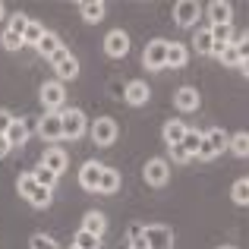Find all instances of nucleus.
<instances>
[{"instance_id": "nucleus-36", "label": "nucleus", "mask_w": 249, "mask_h": 249, "mask_svg": "<svg viewBox=\"0 0 249 249\" xmlns=\"http://www.w3.org/2000/svg\"><path fill=\"white\" fill-rule=\"evenodd\" d=\"M218 60L224 63V67H237V70H240V63H243V57H240L237 44H227V51H224V54L218 57Z\"/></svg>"}, {"instance_id": "nucleus-21", "label": "nucleus", "mask_w": 249, "mask_h": 249, "mask_svg": "<svg viewBox=\"0 0 249 249\" xmlns=\"http://www.w3.org/2000/svg\"><path fill=\"white\" fill-rule=\"evenodd\" d=\"M193 48H196V54H202V57H212V48H214V38H212V29H199L193 35Z\"/></svg>"}, {"instance_id": "nucleus-29", "label": "nucleus", "mask_w": 249, "mask_h": 249, "mask_svg": "<svg viewBox=\"0 0 249 249\" xmlns=\"http://www.w3.org/2000/svg\"><path fill=\"white\" fill-rule=\"evenodd\" d=\"M73 246H79V249H101V237H95V233H89V231H76V237H73Z\"/></svg>"}, {"instance_id": "nucleus-14", "label": "nucleus", "mask_w": 249, "mask_h": 249, "mask_svg": "<svg viewBox=\"0 0 249 249\" xmlns=\"http://www.w3.org/2000/svg\"><path fill=\"white\" fill-rule=\"evenodd\" d=\"M148 85L142 82V79H133V82H126V89H123V98H126V104H133V107H142V104L148 101Z\"/></svg>"}, {"instance_id": "nucleus-48", "label": "nucleus", "mask_w": 249, "mask_h": 249, "mask_svg": "<svg viewBox=\"0 0 249 249\" xmlns=\"http://www.w3.org/2000/svg\"><path fill=\"white\" fill-rule=\"evenodd\" d=\"M246 183H249V177H246Z\"/></svg>"}, {"instance_id": "nucleus-20", "label": "nucleus", "mask_w": 249, "mask_h": 249, "mask_svg": "<svg viewBox=\"0 0 249 249\" xmlns=\"http://www.w3.org/2000/svg\"><path fill=\"white\" fill-rule=\"evenodd\" d=\"M6 142H10L13 148L25 145V142H29V123L16 117V120H13V126H10V133H6Z\"/></svg>"}, {"instance_id": "nucleus-10", "label": "nucleus", "mask_w": 249, "mask_h": 249, "mask_svg": "<svg viewBox=\"0 0 249 249\" xmlns=\"http://www.w3.org/2000/svg\"><path fill=\"white\" fill-rule=\"evenodd\" d=\"M91 139H95V145H114L117 123L110 120V117H98V120L91 123Z\"/></svg>"}, {"instance_id": "nucleus-39", "label": "nucleus", "mask_w": 249, "mask_h": 249, "mask_svg": "<svg viewBox=\"0 0 249 249\" xmlns=\"http://www.w3.org/2000/svg\"><path fill=\"white\" fill-rule=\"evenodd\" d=\"M233 44H237L240 57H243V60H246V57H249V29H246V32H243V35H240V38H233Z\"/></svg>"}, {"instance_id": "nucleus-25", "label": "nucleus", "mask_w": 249, "mask_h": 249, "mask_svg": "<svg viewBox=\"0 0 249 249\" xmlns=\"http://www.w3.org/2000/svg\"><path fill=\"white\" fill-rule=\"evenodd\" d=\"M35 51H38L41 57H48V60H51V57H54L57 51H60V38H57L54 32H48V35H44L41 41H38V48H35Z\"/></svg>"}, {"instance_id": "nucleus-38", "label": "nucleus", "mask_w": 249, "mask_h": 249, "mask_svg": "<svg viewBox=\"0 0 249 249\" xmlns=\"http://www.w3.org/2000/svg\"><path fill=\"white\" fill-rule=\"evenodd\" d=\"M167 152H170V161H177V164H186V161H193V155H189L183 145H170Z\"/></svg>"}, {"instance_id": "nucleus-17", "label": "nucleus", "mask_w": 249, "mask_h": 249, "mask_svg": "<svg viewBox=\"0 0 249 249\" xmlns=\"http://www.w3.org/2000/svg\"><path fill=\"white\" fill-rule=\"evenodd\" d=\"M104 13H107V6H104L101 0H82V3H79V16L85 19V22H91V25L101 22Z\"/></svg>"}, {"instance_id": "nucleus-1", "label": "nucleus", "mask_w": 249, "mask_h": 249, "mask_svg": "<svg viewBox=\"0 0 249 249\" xmlns=\"http://www.w3.org/2000/svg\"><path fill=\"white\" fill-rule=\"evenodd\" d=\"M38 98H41V104L48 107V114H60L63 101H67V89H63V82L48 79V82H41V89H38Z\"/></svg>"}, {"instance_id": "nucleus-16", "label": "nucleus", "mask_w": 249, "mask_h": 249, "mask_svg": "<svg viewBox=\"0 0 249 249\" xmlns=\"http://www.w3.org/2000/svg\"><path fill=\"white\" fill-rule=\"evenodd\" d=\"M186 123L183 120H167L164 123V129H161V136H164V142H167V148L170 145H183V136H186Z\"/></svg>"}, {"instance_id": "nucleus-31", "label": "nucleus", "mask_w": 249, "mask_h": 249, "mask_svg": "<svg viewBox=\"0 0 249 249\" xmlns=\"http://www.w3.org/2000/svg\"><path fill=\"white\" fill-rule=\"evenodd\" d=\"M35 186H38V180H35V174H32V170L19 174V180H16V189H19V196H22V199H29V196L35 193Z\"/></svg>"}, {"instance_id": "nucleus-27", "label": "nucleus", "mask_w": 249, "mask_h": 249, "mask_svg": "<svg viewBox=\"0 0 249 249\" xmlns=\"http://www.w3.org/2000/svg\"><path fill=\"white\" fill-rule=\"evenodd\" d=\"M227 148H231L237 158H249V133H233Z\"/></svg>"}, {"instance_id": "nucleus-42", "label": "nucleus", "mask_w": 249, "mask_h": 249, "mask_svg": "<svg viewBox=\"0 0 249 249\" xmlns=\"http://www.w3.org/2000/svg\"><path fill=\"white\" fill-rule=\"evenodd\" d=\"M10 152H13V145L6 142V136H0V158H6Z\"/></svg>"}, {"instance_id": "nucleus-2", "label": "nucleus", "mask_w": 249, "mask_h": 249, "mask_svg": "<svg viewBox=\"0 0 249 249\" xmlns=\"http://www.w3.org/2000/svg\"><path fill=\"white\" fill-rule=\"evenodd\" d=\"M51 67H54V79L57 82H70V79L79 76V60H76L67 48H60L54 57H51Z\"/></svg>"}, {"instance_id": "nucleus-37", "label": "nucleus", "mask_w": 249, "mask_h": 249, "mask_svg": "<svg viewBox=\"0 0 249 249\" xmlns=\"http://www.w3.org/2000/svg\"><path fill=\"white\" fill-rule=\"evenodd\" d=\"M29 249H60L54 243V237H48V233H35V237L29 240Z\"/></svg>"}, {"instance_id": "nucleus-47", "label": "nucleus", "mask_w": 249, "mask_h": 249, "mask_svg": "<svg viewBox=\"0 0 249 249\" xmlns=\"http://www.w3.org/2000/svg\"><path fill=\"white\" fill-rule=\"evenodd\" d=\"M70 249H79V246H70Z\"/></svg>"}, {"instance_id": "nucleus-43", "label": "nucleus", "mask_w": 249, "mask_h": 249, "mask_svg": "<svg viewBox=\"0 0 249 249\" xmlns=\"http://www.w3.org/2000/svg\"><path fill=\"white\" fill-rule=\"evenodd\" d=\"M142 233H145V227H142V224H133V227H129V240L142 237Z\"/></svg>"}, {"instance_id": "nucleus-41", "label": "nucleus", "mask_w": 249, "mask_h": 249, "mask_svg": "<svg viewBox=\"0 0 249 249\" xmlns=\"http://www.w3.org/2000/svg\"><path fill=\"white\" fill-rule=\"evenodd\" d=\"M129 249H148V243H145V233H142V237H136V240H129Z\"/></svg>"}, {"instance_id": "nucleus-34", "label": "nucleus", "mask_w": 249, "mask_h": 249, "mask_svg": "<svg viewBox=\"0 0 249 249\" xmlns=\"http://www.w3.org/2000/svg\"><path fill=\"white\" fill-rule=\"evenodd\" d=\"M231 199L237 202V205H249V183H246V180H237V183H233Z\"/></svg>"}, {"instance_id": "nucleus-44", "label": "nucleus", "mask_w": 249, "mask_h": 249, "mask_svg": "<svg viewBox=\"0 0 249 249\" xmlns=\"http://www.w3.org/2000/svg\"><path fill=\"white\" fill-rule=\"evenodd\" d=\"M240 73H243V76H246V79H249V57H246V60H243V63H240Z\"/></svg>"}, {"instance_id": "nucleus-24", "label": "nucleus", "mask_w": 249, "mask_h": 249, "mask_svg": "<svg viewBox=\"0 0 249 249\" xmlns=\"http://www.w3.org/2000/svg\"><path fill=\"white\" fill-rule=\"evenodd\" d=\"M117 189H120V174H117L114 167H104V174H101V186H98V193L110 196V193H117Z\"/></svg>"}, {"instance_id": "nucleus-9", "label": "nucleus", "mask_w": 249, "mask_h": 249, "mask_svg": "<svg viewBox=\"0 0 249 249\" xmlns=\"http://www.w3.org/2000/svg\"><path fill=\"white\" fill-rule=\"evenodd\" d=\"M104 54L114 57V60H120V57L129 54V35L123 29H114L107 32V38H104Z\"/></svg>"}, {"instance_id": "nucleus-18", "label": "nucleus", "mask_w": 249, "mask_h": 249, "mask_svg": "<svg viewBox=\"0 0 249 249\" xmlns=\"http://www.w3.org/2000/svg\"><path fill=\"white\" fill-rule=\"evenodd\" d=\"M186 60H189L186 48H183L180 41H170L167 44V67L164 70H183V67H186Z\"/></svg>"}, {"instance_id": "nucleus-33", "label": "nucleus", "mask_w": 249, "mask_h": 249, "mask_svg": "<svg viewBox=\"0 0 249 249\" xmlns=\"http://www.w3.org/2000/svg\"><path fill=\"white\" fill-rule=\"evenodd\" d=\"M29 22H32V19L25 16V13H13V16L6 19V32H16V35H25Z\"/></svg>"}, {"instance_id": "nucleus-28", "label": "nucleus", "mask_w": 249, "mask_h": 249, "mask_svg": "<svg viewBox=\"0 0 249 249\" xmlns=\"http://www.w3.org/2000/svg\"><path fill=\"white\" fill-rule=\"evenodd\" d=\"M51 199H54V189L35 186V193H32V196H29V199H25V202H29L32 208H48V205H51Z\"/></svg>"}, {"instance_id": "nucleus-13", "label": "nucleus", "mask_w": 249, "mask_h": 249, "mask_svg": "<svg viewBox=\"0 0 249 249\" xmlns=\"http://www.w3.org/2000/svg\"><path fill=\"white\" fill-rule=\"evenodd\" d=\"M205 16H208V25H227V22H233V6L224 3V0H212Z\"/></svg>"}, {"instance_id": "nucleus-46", "label": "nucleus", "mask_w": 249, "mask_h": 249, "mask_svg": "<svg viewBox=\"0 0 249 249\" xmlns=\"http://www.w3.org/2000/svg\"><path fill=\"white\" fill-rule=\"evenodd\" d=\"M221 249H233V246H221Z\"/></svg>"}, {"instance_id": "nucleus-15", "label": "nucleus", "mask_w": 249, "mask_h": 249, "mask_svg": "<svg viewBox=\"0 0 249 249\" xmlns=\"http://www.w3.org/2000/svg\"><path fill=\"white\" fill-rule=\"evenodd\" d=\"M41 164L51 167L57 177H60L63 170H67V152H63V148H57V145H48V152L41 155Z\"/></svg>"}, {"instance_id": "nucleus-6", "label": "nucleus", "mask_w": 249, "mask_h": 249, "mask_svg": "<svg viewBox=\"0 0 249 249\" xmlns=\"http://www.w3.org/2000/svg\"><path fill=\"white\" fill-rule=\"evenodd\" d=\"M202 16V6L196 3V0H180V3L174 6V22L180 25V29H193L196 22H199Z\"/></svg>"}, {"instance_id": "nucleus-30", "label": "nucleus", "mask_w": 249, "mask_h": 249, "mask_svg": "<svg viewBox=\"0 0 249 249\" xmlns=\"http://www.w3.org/2000/svg\"><path fill=\"white\" fill-rule=\"evenodd\" d=\"M44 35H48V29H44L41 22H35V19H32L29 29H25V35H22V41H25V44H32V48H38V41H41Z\"/></svg>"}, {"instance_id": "nucleus-22", "label": "nucleus", "mask_w": 249, "mask_h": 249, "mask_svg": "<svg viewBox=\"0 0 249 249\" xmlns=\"http://www.w3.org/2000/svg\"><path fill=\"white\" fill-rule=\"evenodd\" d=\"M205 142L214 148V155H221V152H227V145H231V136H227L221 126H212V129L205 133Z\"/></svg>"}, {"instance_id": "nucleus-32", "label": "nucleus", "mask_w": 249, "mask_h": 249, "mask_svg": "<svg viewBox=\"0 0 249 249\" xmlns=\"http://www.w3.org/2000/svg\"><path fill=\"white\" fill-rule=\"evenodd\" d=\"M202 136L205 133H199V129H186V136H183V148H186L189 155H199V148H202Z\"/></svg>"}, {"instance_id": "nucleus-3", "label": "nucleus", "mask_w": 249, "mask_h": 249, "mask_svg": "<svg viewBox=\"0 0 249 249\" xmlns=\"http://www.w3.org/2000/svg\"><path fill=\"white\" fill-rule=\"evenodd\" d=\"M167 44L164 38H155V41L145 44V51H142V63H145V70H164L167 67Z\"/></svg>"}, {"instance_id": "nucleus-35", "label": "nucleus", "mask_w": 249, "mask_h": 249, "mask_svg": "<svg viewBox=\"0 0 249 249\" xmlns=\"http://www.w3.org/2000/svg\"><path fill=\"white\" fill-rule=\"evenodd\" d=\"M0 44H3V51H10V54H13V51H19V48H22V35H16V32H6L3 29V35H0Z\"/></svg>"}, {"instance_id": "nucleus-23", "label": "nucleus", "mask_w": 249, "mask_h": 249, "mask_svg": "<svg viewBox=\"0 0 249 249\" xmlns=\"http://www.w3.org/2000/svg\"><path fill=\"white\" fill-rule=\"evenodd\" d=\"M208 29H212L214 48H227V44H233V22H227V25H208Z\"/></svg>"}, {"instance_id": "nucleus-7", "label": "nucleus", "mask_w": 249, "mask_h": 249, "mask_svg": "<svg viewBox=\"0 0 249 249\" xmlns=\"http://www.w3.org/2000/svg\"><path fill=\"white\" fill-rule=\"evenodd\" d=\"M145 243H148V249H174V231L167 224H148Z\"/></svg>"}, {"instance_id": "nucleus-11", "label": "nucleus", "mask_w": 249, "mask_h": 249, "mask_svg": "<svg viewBox=\"0 0 249 249\" xmlns=\"http://www.w3.org/2000/svg\"><path fill=\"white\" fill-rule=\"evenodd\" d=\"M101 174H104V164H98V161H85L79 167V186L89 189V193H98V186H101Z\"/></svg>"}, {"instance_id": "nucleus-26", "label": "nucleus", "mask_w": 249, "mask_h": 249, "mask_svg": "<svg viewBox=\"0 0 249 249\" xmlns=\"http://www.w3.org/2000/svg\"><path fill=\"white\" fill-rule=\"evenodd\" d=\"M32 174H35L38 186H44V189H57V180H60V177H57V174H54V170H51V167L38 164L35 170H32Z\"/></svg>"}, {"instance_id": "nucleus-12", "label": "nucleus", "mask_w": 249, "mask_h": 249, "mask_svg": "<svg viewBox=\"0 0 249 249\" xmlns=\"http://www.w3.org/2000/svg\"><path fill=\"white\" fill-rule=\"evenodd\" d=\"M174 104H177V110H183V114H193V110H199V104H202V95L193 89V85H183V89H177V95H174Z\"/></svg>"}, {"instance_id": "nucleus-19", "label": "nucleus", "mask_w": 249, "mask_h": 249, "mask_svg": "<svg viewBox=\"0 0 249 249\" xmlns=\"http://www.w3.org/2000/svg\"><path fill=\"white\" fill-rule=\"evenodd\" d=\"M82 231L95 233V237H104V231H107V218H104L101 212H85V218H82Z\"/></svg>"}, {"instance_id": "nucleus-4", "label": "nucleus", "mask_w": 249, "mask_h": 249, "mask_svg": "<svg viewBox=\"0 0 249 249\" xmlns=\"http://www.w3.org/2000/svg\"><path fill=\"white\" fill-rule=\"evenodd\" d=\"M60 117H63V139H82L85 136V114L82 110L63 107Z\"/></svg>"}, {"instance_id": "nucleus-40", "label": "nucleus", "mask_w": 249, "mask_h": 249, "mask_svg": "<svg viewBox=\"0 0 249 249\" xmlns=\"http://www.w3.org/2000/svg\"><path fill=\"white\" fill-rule=\"evenodd\" d=\"M13 120H16V117H13L10 110H0V136H6V133H10Z\"/></svg>"}, {"instance_id": "nucleus-8", "label": "nucleus", "mask_w": 249, "mask_h": 249, "mask_svg": "<svg viewBox=\"0 0 249 249\" xmlns=\"http://www.w3.org/2000/svg\"><path fill=\"white\" fill-rule=\"evenodd\" d=\"M142 177H145L148 186H164V183L170 180V167L164 158H152L145 161V167H142Z\"/></svg>"}, {"instance_id": "nucleus-45", "label": "nucleus", "mask_w": 249, "mask_h": 249, "mask_svg": "<svg viewBox=\"0 0 249 249\" xmlns=\"http://www.w3.org/2000/svg\"><path fill=\"white\" fill-rule=\"evenodd\" d=\"M0 19H6V6L3 3H0Z\"/></svg>"}, {"instance_id": "nucleus-5", "label": "nucleus", "mask_w": 249, "mask_h": 249, "mask_svg": "<svg viewBox=\"0 0 249 249\" xmlns=\"http://www.w3.org/2000/svg\"><path fill=\"white\" fill-rule=\"evenodd\" d=\"M38 133H41L44 142L57 145V142L63 139V117L60 114H44V117H38Z\"/></svg>"}]
</instances>
